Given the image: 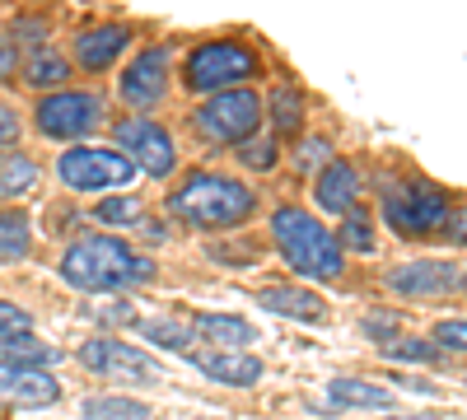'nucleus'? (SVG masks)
I'll return each mask as SVG.
<instances>
[{"label":"nucleus","mask_w":467,"mask_h":420,"mask_svg":"<svg viewBox=\"0 0 467 420\" xmlns=\"http://www.w3.org/2000/svg\"><path fill=\"white\" fill-rule=\"evenodd\" d=\"M0 351H5V360H15V364H33V369L57 360V351L43 346V341H33L28 332H24V336H10V341H0Z\"/></svg>","instance_id":"25"},{"label":"nucleus","mask_w":467,"mask_h":420,"mask_svg":"<svg viewBox=\"0 0 467 420\" xmlns=\"http://www.w3.org/2000/svg\"><path fill=\"white\" fill-rule=\"evenodd\" d=\"M33 252V229L19 210H0V261H24Z\"/></svg>","instance_id":"21"},{"label":"nucleus","mask_w":467,"mask_h":420,"mask_svg":"<svg viewBox=\"0 0 467 420\" xmlns=\"http://www.w3.org/2000/svg\"><path fill=\"white\" fill-rule=\"evenodd\" d=\"M440 234H444L449 243H462V248H467V206L449 210V220H444V229H440Z\"/></svg>","instance_id":"33"},{"label":"nucleus","mask_w":467,"mask_h":420,"mask_svg":"<svg viewBox=\"0 0 467 420\" xmlns=\"http://www.w3.org/2000/svg\"><path fill=\"white\" fill-rule=\"evenodd\" d=\"M360 187H365V178H360L356 164H350V159H327V169L318 173V206H323L327 215L356 210Z\"/></svg>","instance_id":"15"},{"label":"nucleus","mask_w":467,"mask_h":420,"mask_svg":"<svg viewBox=\"0 0 467 420\" xmlns=\"http://www.w3.org/2000/svg\"><path fill=\"white\" fill-rule=\"evenodd\" d=\"M37 187V164L33 159H0V197H19Z\"/></svg>","instance_id":"24"},{"label":"nucleus","mask_w":467,"mask_h":420,"mask_svg":"<svg viewBox=\"0 0 467 420\" xmlns=\"http://www.w3.org/2000/svg\"><path fill=\"white\" fill-rule=\"evenodd\" d=\"M271 234H276V248L281 257L295 266L299 276H318V281H337L346 271V248L337 243V234L299 210V206H281L271 215Z\"/></svg>","instance_id":"3"},{"label":"nucleus","mask_w":467,"mask_h":420,"mask_svg":"<svg viewBox=\"0 0 467 420\" xmlns=\"http://www.w3.org/2000/svg\"><path fill=\"white\" fill-rule=\"evenodd\" d=\"M15 66H19V52L5 43V37H0V80H10V75H15Z\"/></svg>","instance_id":"36"},{"label":"nucleus","mask_w":467,"mask_h":420,"mask_svg":"<svg viewBox=\"0 0 467 420\" xmlns=\"http://www.w3.org/2000/svg\"><path fill=\"white\" fill-rule=\"evenodd\" d=\"M80 364L103 374V378H160V364H154L145 351H131L127 341L117 336H94L80 346Z\"/></svg>","instance_id":"11"},{"label":"nucleus","mask_w":467,"mask_h":420,"mask_svg":"<svg viewBox=\"0 0 467 420\" xmlns=\"http://www.w3.org/2000/svg\"><path fill=\"white\" fill-rule=\"evenodd\" d=\"M192 332H202L220 351H244L253 341V327L244 318H234V313H202L197 323H192Z\"/></svg>","instance_id":"18"},{"label":"nucleus","mask_w":467,"mask_h":420,"mask_svg":"<svg viewBox=\"0 0 467 420\" xmlns=\"http://www.w3.org/2000/svg\"><path fill=\"white\" fill-rule=\"evenodd\" d=\"M117 94H122L127 108H154L164 103L169 94V47H145L127 70H122V85H117Z\"/></svg>","instance_id":"10"},{"label":"nucleus","mask_w":467,"mask_h":420,"mask_svg":"<svg viewBox=\"0 0 467 420\" xmlns=\"http://www.w3.org/2000/svg\"><path fill=\"white\" fill-rule=\"evenodd\" d=\"M449 210H453V201H449L444 187L420 182V178L393 187V192H383V220H388V229H393L398 239H431V234H440Z\"/></svg>","instance_id":"4"},{"label":"nucleus","mask_w":467,"mask_h":420,"mask_svg":"<svg viewBox=\"0 0 467 420\" xmlns=\"http://www.w3.org/2000/svg\"><path fill=\"white\" fill-rule=\"evenodd\" d=\"M266 112H271V127H276V131H285V136H295V131L304 127V94H299L295 85L271 89V98H266Z\"/></svg>","instance_id":"20"},{"label":"nucleus","mask_w":467,"mask_h":420,"mask_svg":"<svg viewBox=\"0 0 467 420\" xmlns=\"http://www.w3.org/2000/svg\"><path fill=\"white\" fill-rule=\"evenodd\" d=\"M24 75H28V85H33V89H52V85H66L70 61H66V56H57V52H47V47H37V52L28 56Z\"/></svg>","instance_id":"22"},{"label":"nucleus","mask_w":467,"mask_h":420,"mask_svg":"<svg viewBox=\"0 0 467 420\" xmlns=\"http://www.w3.org/2000/svg\"><path fill=\"white\" fill-rule=\"evenodd\" d=\"M257 303L276 318H290V323H323L327 318V303L314 294V290H299V285H271L257 294Z\"/></svg>","instance_id":"16"},{"label":"nucleus","mask_w":467,"mask_h":420,"mask_svg":"<svg viewBox=\"0 0 467 420\" xmlns=\"http://www.w3.org/2000/svg\"><path fill=\"white\" fill-rule=\"evenodd\" d=\"M435 341L440 346H453V351H467V323H440Z\"/></svg>","instance_id":"34"},{"label":"nucleus","mask_w":467,"mask_h":420,"mask_svg":"<svg viewBox=\"0 0 467 420\" xmlns=\"http://www.w3.org/2000/svg\"><path fill=\"white\" fill-rule=\"evenodd\" d=\"M99 318H103V323H131V309H127V303H108Z\"/></svg>","instance_id":"37"},{"label":"nucleus","mask_w":467,"mask_h":420,"mask_svg":"<svg viewBox=\"0 0 467 420\" xmlns=\"http://www.w3.org/2000/svg\"><path fill=\"white\" fill-rule=\"evenodd\" d=\"M15 140H19V118H15L10 108H0V155H5Z\"/></svg>","instance_id":"35"},{"label":"nucleus","mask_w":467,"mask_h":420,"mask_svg":"<svg viewBox=\"0 0 467 420\" xmlns=\"http://www.w3.org/2000/svg\"><path fill=\"white\" fill-rule=\"evenodd\" d=\"M187 360L197 364L206 378H220V384H234V388H248L262 378V360L257 355H244V351H215V355H197L187 351Z\"/></svg>","instance_id":"17"},{"label":"nucleus","mask_w":467,"mask_h":420,"mask_svg":"<svg viewBox=\"0 0 467 420\" xmlns=\"http://www.w3.org/2000/svg\"><path fill=\"white\" fill-rule=\"evenodd\" d=\"M160 276L145 252L127 248L122 239H75L61 257V281L85 290V294H117V290H131Z\"/></svg>","instance_id":"1"},{"label":"nucleus","mask_w":467,"mask_h":420,"mask_svg":"<svg viewBox=\"0 0 467 420\" xmlns=\"http://www.w3.org/2000/svg\"><path fill=\"white\" fill-rule=\"evenodd\" d=\"M257 75V52L248 43H202L182 61V85L192 94H220L229 85H244Z\"/></svg>","instance_id":"6"},{"label":"nucleus","mask_w":467,"mask_h":420,"mask_svg":"<svg viewBox=\"0 0 467 420\" xmlns=\"http://www.w3.org/2000/svg\"><path fill=\"white\" fill-rule=\"evenodd\" d=\"M337 243H341V248H350V252H374V248H379L374 229H369V220H365L360 210H346V220H341V234H337Z\"/></svg>","instance_id":"26"},{"label":"nucleus","mask_w":467,"mask_h":420,"mask_svg":"<svg viewBox=\"0 0 467 420\" xmlns=\"http://www.w3.org/2000/svg\"><path fill=\"white\" fill-rule=\"evenodd\" d=\"M169 210L192 229H229L257 210V197L224 173H192L182 187H173Z\"/></svg>","instance_id":"2"},{"label":"nucleus","mask_w":467,"mask_h":420,"mask_svg":"<svg viewBox=\"0 0 467 420\" xmlns=\"http://www.w3.org/2000/svg\"><path fill=\"white\" fill-rule=\"evenodd\" d=\"M192 127L211 145H244L262 127V98L253 89H220L192 112Z\"/></svg>","instance_id":"5"},{"label":"nucleus","mask_w":467,"mask_h":420,"mask_svg":"<svg viewBox=\"0 0 467 420\" xmlns=\"http://www.w3.org/2000/svg\"><path fill=\"white\" fill-rule=\"evenodd\" d=\"M117 145L131 155V164L150 178H169L178 169V145L173 136L160 127V122H150V118H127L122 127H112Z\"/></svg>","instance_id":"9"},{"label":"nucleus","mask_w":467,"mask_h":420,"mask_svg":"<svg viewBox=\"0 0 467 420\" xmlns=\"http://www.w3.org/2000/svg\"><path fill=\"white\" fill-rule=\"evenodd\" d=\"M388 290H398L407 299H425V294H449L462 285V271L453 261H407V266H393L383 276Z\"/></svg>","instance_id":"12"},{"label":"nucleus","mask_w":467,"mask_h":420,"mask_svg":"<svg viewBox=\"0 0 467 420\" xmlns=\"http://www.w3.org/2000/svg\"><path fill=\"white\" fill-rule=\"evenodd\" d=\"M327 397H332L337 406H393V393L365 384V378H332Z\"/></svg>","instance_id":"19"},{"label":"nucleus","mask_w":467,"mask_h":420,"mask_svg":"<svg viewBox=\"0 0 467 420\" xmlns=\"http://www.w3.org/2000/svg\"><path fill=\"white\" fill-rule=\"evenodd\" d=\"M57 173L75 192H99V187H122L136 178V164L117 149H99V145H75L57 159Z\"/></svg>","instance_id":"7"},{"label":"nucleus","mask_w":467,"mask_h":420,"mask_svg":"<svg viewBox=\"0 0 467 420\" xmlns=\"http://www.w3.org/2000/svg\"><path fill=\"white\" fill-rule=\"evenodd\" d=\"M85 420H154V411L145 402H131V397H89Z\"/></svg>","instance_id":"23"},{"label":"nucleus","mask_w":467,"mask_h":420,"mask_svg":"<svg viewBox=\"0 0 467 420\" xmlns=\"http://www.w3.org/2000/svg\"><path fill=\"white\" fill-rule=\"evenodd\" d=\"M244 149V159H248V169H257V173H266V169H276V140H244L239 145Z\"/></svg>","instance_id":"31"},{"label":"nucleus","mask_w":467,"mask_h":420,"mask_svg":"<svg viewBox=\"0 0 467 420\" xmlns=\"http://www.w3.org/2000/svg\"><path fill=\"white\" fill-rule=\"evenodd\" d=\"M140 332L154 341V346H173V351H192V327L182 323H140Z\"/></svg>","instance_id":"27"},{"label":"nucleus","mask_w":467,"mask_h":420,"mask_svg":"<svg viewBox=\"0 0 467 420\" xmlns=\"http://www.w3.org/2000/svg\"><path fill=\"white\" fill-rule=\"evenodd\" d=\"M131 47V28L127 24H94L75 37V61L85 70H108L117 56Z\"/></svg>","instance_id":"14"},{"label":"nucleus","mask_w":467,"mask_h":420,"mask_svg":"<svg viewBox=\"0 0 467 420\" xmlns=\"http://www.w3.org/2000/svg\"><path fill=\"white\" fill-rule=\"evenodd\" d=\"M57 378L33 369V364H15V360H0V402H15V406H47L57 402Z\"/></svg>","instance_id":"13"},{"label":"nucleus","mask_w":467,"mask_h":420,"mask_svg":"<svg viewBox=\"0 0 467 420\" xmlns=\"http://www.w3.org/2000/svg\"><path fill=\"white\" fill-rule=\"evenodd\" d=\"M332 159V140L327 136H304V145L295 149V169L299 173H314L318 164H327Z\"/></svg>","instance_id":"28"},{"label":"nucleus","mask_w":467,"mask_h":420,"mask_svg":"<svg viewBox=\"0 0 467 420\" xmlns=\"http://www.w3.org/2000/svg\"><path fill=\"white\" fill-rule=\"evenodd\" d=\"M393 420H435V415H393Z\"/></svg>","instance_id":"38"},{"label":"nucleus","mask_w":467,"mask_h":420,"mask_svg":"<svg viewBox=\"0 0 467 420\" xmlns=\"http://www.w3.org/2000/svg\"><path fill=\"white\" fill-rule=\"evenodd\" d=\"M103 224H136L140 220V201L136 197H112V201H99L94 210Z\"/></svg>","instance_id":"30"},{"label":"nucleus","mask_w":467,"mask_h":420,"mask_svg":"<svg viewBox=\"0 0 467 420\" xmlns=\"http://www.w3.org/2000/svg\"><path fill=\"white\" fill-rule=\"evenodd\" d=\"M24 332H33V318L19 309V303H5V299H0V341L24 336Z\"/></svg>","instance_id":"32"},{"label":"nucleus","mask_w":467,"mask_h":420,"mask_svg":"<svg viewBox=\"0 0 467 420\" xmlns=\"http://www.w3.org/2000/svg\"><path fill=\"white\" fill-rule=\"evenodd\" d=\"M103 122V98L85 89H61L37 103V131L47 140H80Z\"/></svg>","instance_id":"8"},{"label":"nucleus","mask_w":467,"mask_h":420,"mask_svg":"<svg viewBox=\"0 0 467 420\" xmlns=\"http://www.w3.org/2000/svg\"><path fill=\"white\" fill-rule=\"evenodd\" d=\"M383 355H388V360H411V364H435V360H440V351L425 346V341H388Z\"/></svg>","instance_id":"29"}]
</instances>
